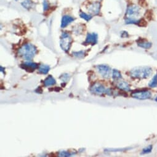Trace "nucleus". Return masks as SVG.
I'll list each match as a JSON object with an SVG mask.
<instances>
[{
	"mask_svg": "<svg viewBox=\"0 0 157 157\" xmlns=\"http://www.w3.org/2000/svg\"><path fill=\"white\" fill-rule=\"evenodd\" d=\"M37 52V47L32 44L27 43L20 48L18 54L24 59L30 61L35 57Z\"/></svg>",
	"mask_w": 157,
	"mask_h": 157,
	"instance_id": "1",
	"label": "nucleus"
},
{
	"mask_svg": "<svg viewBox=\"0 0 157 157\" xmlns=\"http://www.w3.org/2000/svg\"><path fill=\"white\" fill-rule=\"evenodd\" d=\"M152 73V70L149 67H138L130 71L131 77L137 79H145L149 78Z\"/></svg>",
	"mask_w": 157,
	"mask_h": 157,
	"instance_id": "2",
	"label": "nucleus"
},
{
	"mask_svg": "<svg viewBox=\"0 0 157 157\" xmlns=\"http://www.w3.org/2000/svg\"><path fill=\"white\" fill-rule=\"evenodd\" d=\"M71 38L70 35L67 32H63L61 35L60 41V45L64 51H69L71 43Z\"/></svg>",
	"mask_w": 157,
	"mask_h": 157,
	"instance_id": "3",
	"label": "nucleus"
},
{
	"mask_svg": "<svg viewBox=\"0 0 157 157\" xmlns=\"http://www.w3.org/2000/svg\"><path fill=\"white\" fill-rule=\"evenodd\" d=\"M141 14V9L136 5H131L126 9V17L127 19H137Z\"/></svg>",
	"mask_w": 157,
	"mask_h": 157,
	"instance_id": "4",
	"label": "nucleus"
},
{
	"mask_svg": "<svg viewBox=\"0 0 157 157\" xmlns=\"http://www.w3.org/2000/svg\"><path fill=\"white\" fill-rule=\"evenodd\" d=\"M91 92L96 95H102L104 94H110V90L106 89L102 84L96 83H94L90 89Z\"/></svg>",
	"mask_w": 157,
	"mask_h": 157,
	"instance_id": "5",
	"label": "nucleus"
},
{
	"mask_svg": "<svg viewBox=\"0 0 157 157\" xmlns=\"http://www.w3.org/2000/svg\"><path fill=\"white\" fill-rule=\"evenodd\" d=\"M131 96L133 98L139 100H146L150 99L152 96V94L149 91H137L131 94Z\"/></svg>",
	"mask_w": 157,
	"mask_h": 157,
	"instance_id": "6",
	"label": "nucleus"
},
{
	"mask_svg": "<svg viewBox=\"0 0 157 157\" xmlns=\"http://www.w3.org/2000/svg\"><path fill=\"white\" fill-rule=\"evenodd\" d=\"M96 68H97V70L100 75L103 78L108 79L110 77L112 70L109 66L106 65H99L96 67Z\"/></svg>",
	"mask_w": 157,
	"mask_h": 157,
	"instance_id": "7",
	"label": "nucleus"
},
{
	"mask_svg": "<svg viewBox=\"0 0 157 157\" xmlns=\"http://www.w3.org/2000/svg\"><path fill=\"white\" fill-rule=\"evenodd\" d=\"M87 9L89 13L94 15H97L100 12V4L99 2H94L90 4L88 6Z\"/></svg>",
	"mask_w": 157,
	"mask_h": 157,
	"instance_id": "8",
	"label": "nucleus"
},
{
	"mask_svg": "<svg viewBox=\"0 0 157 157\" xmlns=\"http://www.w3.org/2000/svg\"><path fill=\"white\" fill-rule=\"evenodd\" d=\"M98 35L95 33H91L87 35L86 38V41L84 42L85 44H91V45H95L98 43Z\"/></svg>",
	"mask_w": 157,
	"mask_h": 157,
	"instance_id": "9",
	"label": "nucleus"
},
{
	"mask_svg": "<svg viewBox=\"0 0 157 157\" xmlns=\"http://www.w3.org/2000/svg\"><path fill=\"white\" fill-rule=\"evenodd\" d=\"M75 19L74 17H72L70 16L65 15L62 18V21H61V27L62 28H65L67 27L69 24H70L71 22H74Z\"/></svg>",
	"mask_w": 157,
	"mask_h": 157,
	"instance_id": "10",
	"label": "nucleus"
},
{
	"mask_svg": "<svg viewBox=\"0 0 157 157\" xmlns=\"http://www.w3.org/2000/svg\"><path fill=\"white\" fill-rule=\"evenodd\" d=\"M23 66V69H25V70L28 71V69H31L32 71H33L35 69H37L38 67V64L34 63V62H32L30 61H28L25 62L23 64H22Z\"/></svg>",
	"mask_w": 157,
	"mask_h": 157,
	"instance_id": "11",
	"label": "nucleus"
},
{
	"mask_svg": "<svg viewBox=\"0 0 157 157\" xmlns=\"http://www.w3.org/2000/svg\"><path fill=\"white\" fill-rule=\"evenodd\" d=\"M56 83V80L54 79V78H53L51 75H50L49 76L47 77L44 81V84L46 87L54 85Z\"/></svg>",
	"mask_w": 157,
	"mask_h": 157,
	"instance_id": "12",
	"label": "nucleus"
},
{
	"mask_svg": "<svg viewBox=\"0 0 157 157\" xmlns=\"http://www.w3.org/2000/svg\"><path fill=\"white\" fill-rule=\"evenodd\" d=\"M117 87L123 91H130V88L128 83H126L124 81H120L117 83Z\"/></svg>",
	"mask_w": 157,
	"mask_h": 157,
	"instance_id": "13",
	"label": "nucleus"
},
{
	"mask_svg": "<svg viewBox=\"0 0 157 157\" xmlns=\"http://www.w3.org/2000/svg\"><path fill=\"white\" fill-rule=\"evenodd\" d=\"M38 70H39L40 73H41L42 74H47L50 70V67L49 65L41 64L40 65Z\"/></svg>",
	"mask_w": 157,
	"mask_h": 157,
	"instance_id": "14",
	"label": "nucleus"
},
{
	"mask_svg": "<svg viewBox=\"0 0 157 157\" xmlns=\"http://www.w3.org/2000/svg\"><path fill=\"white\" fill-rule=\"evenodd\" d=\"M22 5L23 8L29 10L33 7L34 3L31 0H25V1H24L22 3Z\"/></svg>",
	"mask_w": 157,
	"mask_h": 157,
	"instance_id": "15",
	"label": "nucleus"
},
{
	"mask_svg": "<svg viewBox=\"0 0 157 157\" xmlns=\"http://www.w3.org/2000/svg\"><path fill=\"white\" fill-rule=\"evenodd\" d=\"M138 46L141 47L144 49H149V48L152 46V43L148 41H141L137 43Z\"/></svg>",
	"mask_w": 157,
	"mask_h": 157,
	"instance_id": "16",
	"label": "nucleus"
},
{
	"mask_svg": "<svg viewBox=\"0 0 157 157\" xmlns=\"http://www.w3.org/2000/svg\"><path fill=\"white\" fill-rule=\"evenodd\" d=\"M112 78L114 80H118L119 79H121V78H122V76L118 70L114 69L112 71Z\"/></svg>",
	"mask_w": 157,
	"mask_h": 157,
	"instance_id": "17",
	"label": "nucleus"
},
{
	"mask_svg": "<svg viewBox=\"0 0 157 157\" xmlns=\"http://www.w3.org/2000/svg\"><path fill=\"white\" fill-rule=\"evenodd\" d=\"M149 86L150 88H155L157 86V74H156L152 78V80L150 81Z\"/></svg>",
	"mask_w": 157,
	"mask_h": 157,
	"instance_id": "18",
	"label": "nucleus"
},
{
	"mask_svg": "<svg viewBox=\"0 0 157 157\" xmlns=\"http://www.w3.org/2000/svg\"><path fill=\"white\" fill-rule=\"evenodd\" d=\"M80 16L81 18H82V19H84L86 21H90L91 19H92V16H91L88 15V14L84 13H83V12H81V13L80 14Z\"/></svg>",
	"mask_w": 157,
	"mask_h": 157,
	"instance_id": "19",
	"label": "nucleus"
},
{
	"mask_svg": "<svg viewBox=\"0 0 157 157\" xmlns=\"http://www.w3.org/2000/svg\"><path fill=\"white\" fill-rule=\"evenodd\" d=\"M73 55L76 57L78 58H82L83 57H84V56L85 55V51H78V52H74Z\"/></svg>",
	"mask_w": 157,
	"mask_h": 157,
	"instance_id": "20",
	"label": "nucleus"
},
{
	"mask_svg": "<svg viewBox=\"0 0 157 157\" xmlns=\"http://www.w3.org/2000/svg\"><path fill=\"white\" fill-rule=\"evenodd\" d=\"M60 80L63 81L64 82H66V81H69V78H70V75H69V74H63L60 76Z\"/></svg>",
	"mask_w": 157,
	"mask_h": 157,
	"instance_id": "21",
	"label": "nucleus"
},
{
	"mask_svg": "<svg viewBox=\"0 0 157 157\" xmlns=\"http://www.w3.org/2000/svg\"><path fill=\"white\" fill-rule=\"evenodd\" d=\"M152 150V146H149L146 148H144L142 150V153L143 154H146V153H150L151 151Z\"/></svg>",
	"mask_w": 157,
	"mask_h": 157,
	"instance_id": "22",
	"label": "nucleus"
},
{
	"mask_svg": "<svg viewBox=\"0 0 157 157\" xmlns=\"http://www.w3.org/2000/svg\"><path fill=\"white\" fill-rule=\"evenodd\" d=\"M71 155L70 153L65 152V151H64V152H60L59 154V156H70Z\"/></svg>",
	"mask_w": 157,
	"mask_h": 157,
	"instance_id": "23",
	"label": "nucleus"
},
{
	"mask_svg": "<svg viewBox=\"0 0 157 157\" xmlns=\"http://www.w3.org/2000/svg\"><path fill=\"white\" fill-rule=\"evenodd\" d=\"M48 8H49V3H48L46 0H45L43 1V9L44 11H46Z\"/></svg>",
	"mask_w": 157,
	"mask_h": 157,
	"instance_id": "24",
	"label": "nucleus"
},
{
	"mask_svg": "<svg viewBox=\"0 0 157 157\" xmlns=\"http://www.w3.org/2000/svg\"><path fill=\"white\" fill-rule=\"evenodd\" d=\"M155 100H156V102H157V97H156V99H155Z\"/></svg>",
	"mask_w": 157,
	"mask_h": 157,
	"instance_id": "25",
	"label": "nucleus"
}]
</instances>
